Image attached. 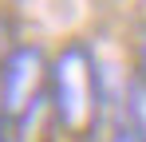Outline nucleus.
Here are the masks:
<instances>
[{
	"instance_id": "obj_2",
	"label": "nucleus",
	"mask_w": 146,
	"mask_h": 142,
	"mask_svg": "<svg viewBox=\"0 0 146 142\" xmlns=\"http://www.w3.org/2000/svg\"><path fill=\"white\" fill-rule=\"evenodd\" d=\"M48 47L20 44L0 59V126L24 142L28 126L48 107Z\"/></svg>"
},
{
	"instance_id": "obj_3",
	"label": "nucleus",
	"mask_w": 146,
	"mask_h": 142,
	"mask_svg": "<svg viewBox=\"0 0 146 142\" xmlns=\"http://www.w3.org/2000/svg\"><path fill=\"white\" fill-rule=\"evenodd\" d=\"M16 44H20V32H16V16H12V12H8V8L0 4V59H4V55H8V51H12Z\"/></svg>"
},
{
	"instance_id": "obj_1",
	"label": "nucleus",
	"mask_w": 146,
	"mask_h": 142,
	"mask_svg": "<svg viewBox=\"0 0 146 142\" xmlns=\"http://www.w3.org/2000/svg\"><path fill=\"white\" fill-rule=\"evenodd\" d=\"M103 71L91 44L67 40L48 59V115L59 126V134L83 142L103 122Z\"/></svg>"
},
{
	"instance_id": "obj_4",
	"label": "nucleus",
	"mask_w": 146,
	"mask_h": 142,
	"mask_svg": "<svg viewBox=\"0 0 146 142\" xmlns=\"http://www.w3.org/2000/svg\"><path fill=\"white\" fill-rule=\"evenodd\" d=\"M134 79L146 87V28L138 32V40H134Z\"/></svg>"
},
{
	"instance_id": "obj_5",
	"label": "nucleus",
	"mask_w": 146,
	"mask_h": 142,
	"mask_svg": "<svg viewBox=\"0 0 146 142\" xmlns=\"http://www.w3.org/2000/svg\"><path fill=\"white\" fill-rule=\"evenodd\" d=\"M107 142H146V138L138 134V130H134V126H126V122H119V126H115V130L107 134Z\"/></svg>"
}]
</instances>
